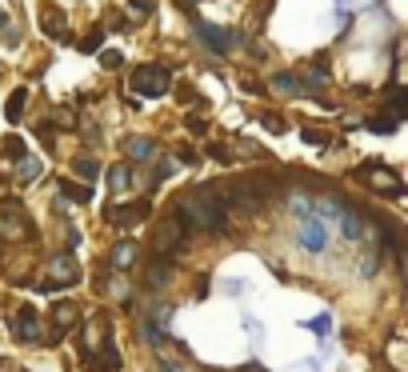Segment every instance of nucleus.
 I'll use <instances>...</instances> for the list:
<instances>
[{
	"label": "nucleus",
	"instance_id": "1",
	"mask_svg": "<svg viewBox=\"0 0 408 372\" xmlns=\"http://www.w3.org/2000/svg\"><path fill=\"white\" fill-rule=\"evenodd\" d=\"M177 225L184 228V232H216V228L229 225V204H225L220 193H213V188L180 196L177 200Z\"/></svg>",
	"mask_w": 408,
	"mask_h": 372
},
{
	"label": "nucleus",
	"instance_id": "2",
	"mask_svg": "<svg viewBox=\"0 0 408 372\" xmlns=\"http://www.w3.org/2000/svg\"><path fill=\"white\" fill-rule=\"evenodd\" d=\"M129 84H132L136 97H164V92L172 88V81H168V72H164L161 65H140L129 76Z\"/></svg>",
	"mask_w": 408,
	"mask_h": 372
},
{
	"label": "nucleus",
	"instance_id": "3",
	"mask_svg": "<svg viewBox=\"0 0 408 372\" xmlns=\"http://www.w3.org/2000/svg\"><path fill=\"white\" fill-rule=\"evenodd\" d=\"M49 280H44V289L56 292V289H68V284H76L81 280V268H76V257L72 252H60V257H52L49 264Z\"/></svg>",
	"mask_w": 408,
	"mask_h": 372
},
{
	"label": "nucleus",
	"instance_id": "4",
	"mask_svg": "<svg viewBox=\"0 0 408 372\" xmlns=\"http://www.w3.org/2000/svg\"><path fill=\"white\" fill-rule=\"evenodd\" d=\"M13 337L20 340V344H36L40 340V321H36L33 308H20L17 321H13Z\"/></svg>",
	"mask_w": 408,
	"mask_h": 372
},
{
	"label": "nucleus",
	"instance_id": "5",
	"mask_svg": "<svg viewBox=\"0 0 408 372\" xmlns=\"http://www.w3.org/2000/svg\"><path fill=\"white\" fill-rule=\"evenodd\" d=\"M196 33L209 40V49L216 52H229L236 40H240V33H229V29H216V24H204V20H196Z\"/></svg>",
	"mask_w": 408,
	"mask_h": 372
},
{
	"label": "nucleus",
	"instance_id": "6",
	"mask_svg": "<svg viewBox=\"0 0 408 372\" xmlns=\"http://www.w3.org/2000/svg\"><path fill=\"white\" fill-rule=\"evenodd\" d=\"M148 200H136V204H129V209H108L104 216L113 220V225H120V228H132V225H140V220H148Z\"/></svg>",
	"mask_w": 408,
	"mask_h": 372
},
{
	"label": "nucleus",
	"instance_id": "7",
	"mask_svg": "<svg viewBox=\"0 0 408 372\" xmlns=\"http://www.w3.org/2000/svg\"><path fill=\"white\" fill-rule=\"evenodd\" d=\"M180 236H184V228H180L177 216H172V220H164V225L156 228V236H152V248H156L161 257H168V252H172V248L180 244Z\"/></svg>",
	"mask_w": 408,
	"mask_h": 372
},
{
	"label": "nucleus",
	"instance_id": "8",
	"mask_svg": "<svg viewBox=\"0 0 408 372\" xmlns=\"http://www.w3.org/2000/svg\"><path fill=\"white\" fill-rule=\"evenodd\" d=\"M8 204H13V209L0 216V232H4V236H24V232L33 236V225H28V216H20L17 200H8Z\"/></svg>",
	"mask_w": 408,
	"mask_h": 372
},
{
	"label": "nucleus",
	"instance_id": "9",
	"mask_svg": "<svg viewBox=\"0 0 408 372\" xmlns=\"http://www.w3.org/2000/svg\"><path fill=\"white\" fill-rule=\"evenodd\" d=\"M325 225H320V220H304V225H300V248H309V252H320V248H325Z\"/></svg>",
	"mask_w": 408,
	"mask_h": 372
},
{
	"label": "nucleus",
	"instance_id": "10",
	"mask_svg": "<svg viewBox=\"0 0 408 372\" xmlns=\"http://www.w3.org/2000/svg\"><path fill=\"white\" fill-rule=\"evenodd\" d=\"M360 177L364 180H373L380 193H389V196H400V180H392V177H384V168H376V164H364L360 168Z\"/></svg>",
	"mask_w": 408,
	"mask_h": 372
},
{
	"label": "nucleus",
	"instance_id": "11",
	"mask_svg": "<svg viewBox=\"0 0 408 372\" xmlns=\"http://www.w3.org/2000/svg\"><path fill=\"white\" fill-rule=\"evenodd\" d=\"M81 321V308L72 305V300H52V324H56V328H72V324Z\"/></svg>",
	"mask_w": 408,
	"mask_h": 372
},
{
	"label": "nucleus",
	"instance_id": "12",
	"mask_svg": "<svg viewBox=\"0 0 408 372\" xmlns=\"http://www.w3.org/2000/svg\"><path fill=\"white\" fill-rule=\"evenodd\" d=\"M336 220H341V232L348 236V241H360V228H364V216L360 212H352V209H336Z\"/></svg>",
	"mask_w": 408,
	"mask_h": 372
},
{
	"label": "nucleus",
	"instance_id": "13",
	"mask_svg": "<svg viewBox=\"0 0 408 372\" xmlns=\"http://www.w3.org/2000/svg\"><path fill=\"white\" fill-rule=\"evenodd\" d=\"M88 369H92V372H116V369H120V353L108 344L100 356H88Z\"/></svg>",
	"mask_w": 408,
	"mask_h": 372
},
{
	"label": "nucleus",
	"instance_id": "14",
	"mask_svg": "<svg viewBox=\"0 0 408 372\" xmlns=\"http://www.w3.org/2000/svg\"><path fill=\"white\" fill-rule=\"evenodd\" d=\"M56 193L76 200V204H88L92 200V184H68V180H56Z\"/></svg>",
	"mask_w": 408,
	"mask_h": 372
},
{
	"label": "nucleus",
	"instance_id": "15",
	"mask_svg": "<svg viewBox=\"0 0 408 372\" xmlns=\"http://www.w3.org/2000/svg\"><path fill=\"white\" fill-rule=\"evenodd\" d=\"M124 148H129L132 161H152V156H156V140H148V136H132Z\"/></svg>",
	"mask_w": 408,
	"mask_h": 372
},
{
	"label": "nucleus",
	"instance_id": "16",
	"mask_svg": "<svg viewBox=\"0 0 408 372\" xmlns=\"http://www.w3.org/2000/svg\"><path fill=\"white\" fill-rule=\"evenodd\" d=\"M129 184H132V164H113V168H108V188H113V193H124Z\"/></svg>",
	"mask_w": 408,
	"mask_h": 372
},
{
	"label": "nucleus",
	"instance_id": "17",
	"mask_svg": "<svg viewBox=\"0 0 408 372\" xmlns=\"http://www.w3.org/2000/svg\"><path fill=\"white\" fill-rule=\"evenodd\" d=\"M72 172L84 180V184H92V180L100 177V164H97V156H76L72 161Z\"/></svg>",
	"mask_w": 408,
	"mask_h": 372
},
{
	"label": "nucleus",
	"instance_id": "18",
	"mask_svg": "<svg viewBox=\"0 0 408 372\" xmlns=\"http://www.w3.org/2000/svg\"><path fill=\"white\" fill-rule=\"evenodd\" d=\"M132 260H136V244H132V241H120V244L113 248L108 264H113V268H129Z\"/></svg>",
	"mask_w": 408,
	"mask_h": 372
},
{
	"label": "nucleus",
	"instance_id": "19",
	"mask_svg": "<svg viewBox=\"0 0 408 372\" xmlns=\"http://www.w3.org/2000/svg\"><path fill=\"white\" fill-rule=\"evenodd\" d=\"M36 177H40V161L24 152V156H20V161H17V180H24V184H33Z\"/></svg>",
	"mask_w": 408,
	"mask_h": 372
},
{
	"label": "nucleus",
	"instance_id": "20",
	"mask_svg": "<svg viewBox=\"0 0 408 372\" xmlns=\"http://www.w3.org/2000/svg\"><path fill=\"white\" fill-rule=\"evenodd\" d=\"M24 104H28V88H17V92L8 97V108H4V116H8V120L17 124L20 116H24Z\"/></svg>",
	"mask_w": 408,
	"mask_h": 372
},
{
	"label": "nucleus",
	"instance_id": "21",
	"mask_svg": "<svg viewBox=\"0 0 408 372\" xmlns=\"http://www.w3.org/2000/svg\"><path fill=\"white\" fill-rule=\"evenodd\" d=\"M405 104H408V92H405V88H392V100H389V116H392V120H396V124H400V120H405V113H408Z\"/></svg>",
	"mask_w": 408,
	"mask_h": 372
},
{
	"label": "nucleus",
	"instance_id": "22",
	"mask_svg": "<svg viewBox=\"0 0 408 372\" xmlns=\"http://www.w3.org/2000/svg\"><path fill=\"white\" fill-rule=\"evenodd\" d=\"M272 88L284 92V97H296V92H300V81H296L293 72H277V76H272Z\"/></svg>",
	"mask_w": 408,
	"mask_h": 372
},
{
	"label": "nucleus",
	"instance_id": "23",
	"mask_svg": "<svg viewBox=\"0 0 408 372\" xmlns=\"http://www.w3.org/2000/svg\"><path fill=\"white\" fill-rule=\"evenodd\" d=\"M44 33H49V36H60V40H68L65 13H56V17H44Z\"/></svg>",
	"mask_w": 408,
	"mask_h": 372
},
{
	"label": "nucleus",
	"instance_id": "24",
	"mask_svg": "<svg viewBox=\"0 0 408 372\" xmlns=\"http://www.w3.org/2000/svg\"><path fill=\"white\" fill-rule=\"evenodd\" d=\"M100 45H104V29H92V33L76 45V49H81V52H100Z\"/></svg>",
	"mask_w": 408,
	"mask_h": 372
},
{
	"label": "nucleus",
	"instance_id": "25",
	"mask_svg": "<svg viewBox=\"0 0 408 372\" xmlns=\"http://www.w3.org/2000/svg\"><path fill=\"white\" fill-rule=\"evenodd\" d=\"M168 260H156V264H152V273H148V284H156V289H161L164 280H168Z\"/></svg>",
	"mask_w": 408,
	"mask_h": 372
},
{
	"label": "nucleus",
	"instance_id": "26",
	"mask_svg": "<svg viewBox=\"0 0 408 372\" xmlns=\"http://www.w3.org/2000/svg\"><path fill=\"white\" fill-rule=\"evenodd\" d=\"M4 156L20 161V156H24V140H20V136H4Z\"/></svg>",
	"mask_w": 408,
	"mask_h": 372
},
{
	"label": "nucleus",
	"instance_id": "27",
	"mask_svg": "<svg viewBox=\"0 0 408 372\" xmlns=\"http://www.w3.org/2000/svg\"><path fill=\"white\" fill-rule=\"evenodd\" d=\"M368 132H396V120H392V116H373V120H368Z\"/></svg>",
	"mask_w": 408,
	"mask_h": 372
},
{
	"label": "nucleus",
	"instance_id": "28",
	"mask_svg": "<svg viewBox=\"0 0 408 372\" xmlns=\"http://www.w3.org/2000/svg\"><path fill=\"white\" fill-rule=\"evenodd\" d=\"M300 140H304V145H312V148H320V145L328 140V136H325L320 129H304V132H300Z\"/></svg>",
	"mask_w": 408,
	"mask_h": 372
},
{
	"label": "nucleus",
	"instance_id": "29",
	"mask_svg": "<svg viewBox=\"0 0 408 372\" xmlns=\"http://www.w3.org/2000/svg\"><path fill=\"white\" fill-rule=\"evenodd\" d=\"M100 65H104V68H120V52H113V49L100 52Z\"/></svg>",
	"mask_w": 408,
	"mask_h": 372
},
{
	"label": "nucleus",
	"instance_id": "30",
	"mask_svg": "<svg viewBox=\"0 0 408 372\" xmlns=\"http://www.w3.org/2000/svg\"><path fill=\"white\" fill-rule=\"evenodd\" d=\"M264 129H268V132H284V120H277V116H264Z\"/></svg>",
	"mask_w": 408,
	"mask_h": 372
},
{
	"label": "nucleus",
	"instance_id": "31",
	"mask_svg": "<svg viewBox=\"0 0 408 372\" xmlns=\"http://www.w3.org/2000/svg\"><path fill=\"white\" fill-rule=\"evenodd\" d=\"M209 156H216V161H232L229 148H220V145H209Z\"/></svg>",
	"mask_w": 408,
	"mask_h": 372
},
{
	"label": "nucleus",
	"instance_id": "32",
	"mask_svg": "<svg viewBox=\"0 0 408 372\" xmlns=\"http://www.w3.org/2000/svg\"><path fill=\"white\" fill-rule=\"evenodd\" d=\"M129 8H136V13H152V0H129Z\"/></svg>",
	"mask_w": 408,
	"mask_h": 372
},
{
	"label": "nucleus",
	"instance_id": "33",
	"mask_svg": "<svg viewBox=\"0 0 408 372\" xmlns=\"http://www.w3.org/2000/svg\"><path fill=\"white\" fill-rule=\"evenodd\" d=\"M60 124H65V129H72V124H76V116H72V108H60Z\"/></svg>",
	"mask_w": 408,
	"mask_h": 372
},
{
	"label": "nucleus",
	"instance_id": "34",
	"mask_svg": "<svg viewBox=\"0 0 408 372\" xmlns=\"http://www.w3.org/2000/svg\"><path fill=\"white\" fill-rule=\"evenodd\" d=\"M0 29H8V13L4 8H0Z\"/></svg>",
	"mask_w": 408,
	"mask_h": 372
}]
</instances>
